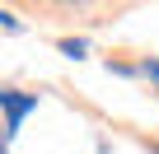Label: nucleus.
Returning <instances> with one entry per match:
<instances>
[{
	"label": "nucleus",
	"mask_w": 159,
	"mask_h": 154,
	"mask_svg": "<svg viewBox=\"0 0 159 154\" xmlns=\"http://www.w3.org/2000/svg\"><path fill=\"white\" fill-rule=\"evenodd\" d=\"M61 51H66V56H84V42H75V37H66V42H61Z\"/></svg>",
	"instance_id": "obj_2"
},
{
	"label": "nucleus",
	"mask_w": 159,
	"mask_h": 154,
	"mask_svg": "<svg viewBox=\"0 0 159 154\" xmlns=\"http://www.w3.org/2000/svg\"><path fill=\"white\" fill-rule=\"evenodd\" d=\"M0 24H5V28H10V33H19V19H14V14H10V10H0Z\"/></svg>",
	"instance_id": "obj_3"
},
{
	"label": "nucleus",
	"mask_w": 159,
	"mask_h": 154,
	"mask_svg": "<svg viewBox=\"0 0 159 154\" xmlns=\"http://www.w3.org/2000/svg\"><path fill=\"white\" fill-rule=\"evenodd\" d=\"M38 108L33 94H19V89H0V112H5V140H0V154H5V145L19 135V121Z\"/></svg>",
	"instance_id": "obj_1"
},
{
	"label": "nucleus",
	"mask_w": 159,
	"mask_h": 154,
	"mask_svg": "<svg viewBox=\"0 0 159 154\" xmlns=\"http://www.w3.org/2000/svg\"><path fill=\"white\" fill-rule=\"evenodd\" d=\"M145 75H154V80H159V61H145Z\"/></svg>",
	"instance_id": "obj_4"
}]
</instances>
